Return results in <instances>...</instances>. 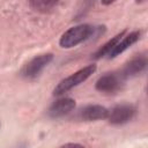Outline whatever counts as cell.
Wrapping results in <instances>:
<instances>
[{"label": "cell", "instance_id": "6da1fadb", "mask_svg": "<svg viewBox=\"0 0 148 148\" xmlns=\"http://www.w3.org/2000/svg\"><path fill=\"white\" fill-rule=\"evenodd\" d=\"M95 29H96L95 27L90 24H86V23L72 27L62 34V36L60 37L59 44L64 49H72L83 43L84 40L89 39L90 37H92Z\"/></svg>", "mask_w": 148, "mask_h": 148}, {"label": "cell", "instance_id": "7a4b0ae2", "mask_svg": "<svg viewBox=\"0 0 148 148\" xmlns=\"http://www.w3.org/2000/svg\"><path fill=\"white\" fill-rule=\"evenodd\" d=\"M96 71V65H88L79 71H76L75 73L71 74L69 76L65 77L64 80H61L56 88L53 89V95H62L65 92H67L68 90L73 89L74 87L81 84L82 82H84L88 77L91 76V74H94Z\"/></svg>", "mask_w": 148, "mask_h": 148}, {"label": "cell", "instance_id": "3957f363", "mask_svg": "<svg viewBox=\"0 0 148 148\" xmlns=\"http://www.w3.org/2000/svg\"><path fill=\"white\" fill-rule=\"evenodd\" d=\"M52 60H53V54L52 53H44V54L36 56L23 67L22 76H24L25 79L37 77Z\"/></svg>", "mask_w": 148, "mask_h": 148}, {"label": "cell", "instance_id": "277c9868", "mask_svg": "<svg viewBox=\"0 0 148 148\" xmlns=\"http://www.w3.org/2000/svg\"><path fill=\"white\" fill-rule=\"evenodd\" d=\"M124 80L120 73H105L96 81L95 88L101 92L112 94L121 88Z\"/></svg>", "mask_w": 148, "mask_h": 148}, {"label": "cell", "instance_id": "5b68a950", "mask_svg": "<svg viewBox=\"0 0 148 148\" xmlns=\"http://www.w3.org/2000/svg\"><path fill=\"white\" fill-rule=\"evenodd\" d=\"M135 114V109L130 104H119L109 111L108 119L112 125H123L128 123Z\"/></svg>", "mask_w": 148, "mask_h": 148}, {"label": "cell", "instance_id": "8992f818", "mask_svg": "<svg viewBox=\"0 0 148 148\" xmlns=\"http://www.w3.org/2000/svg\"><path fill=\"white\" fill-rule=\"evenodd\" d=\"M75 108V101L69 97L59 98L53 102L49 109V116L51 118H61L68 114Z\"/></svg>", "mask_w": 148, "mask_h": 148}, {"label": "cell", "instance_id": "52a82bcc", "mask_svg": "<svg viewBox=\"0 0 148 148\" xmlns=\"http://www.w3.org/2000/svg\"><path fill=\"white\" fill-rule=\"evenodd\" d=\"M146 66H147V58L145 56H136L132 58L127 64H125L120 74L124 79H128L142 73Z\"/></svg>", "mask_w": 148, "mask_h": 148}, {"label": "cell", "instance_id": "ba28073f", "mask_svg": "<svg viewBox=\"0 0 148 148\" xmlns=\"http://www.w3.org/2000/svg\"><path fill=\"white\" fill-rule=\"evenodd\" d=\"M140 36H141V32L140 31H132V32H130L127 35H124L118 40V43L113 46V49L110 51V53L108 54V57L109 58H114L118 54L123 53L125 50H127L130 46H132L134 43H136L140 39Z\"/></svg>", "mask_w": 148, "mask_h": 148}, {"label": "cell", "instance_id": "9c48e42d", "mask_svg": "<svg viewBox=\"0 0 148 148\" xmlns=\"http://www.w3.org/2000/svg\"><path fill=\"white\" fill-rule=\"evenodd\" d=\"M108 114H109V110L105 106L98 104H90L81 110V118L87 121L106 119Z\"/></svg>", "mask_w": 148, "mask_h": 148}, {"label": "cell", "instance_id": "30bf717a", "mask_svg": "<svg viewBox=\"0 0 148 148\" xmlns=\"http://www.w3.org/2000/svg\"><path fill=\"white\" fill-rule=\"evenodd\" d=\"M30 7L39 13L51 12L59 2V0H28Z\"/></svg>", "mask_w": 148, "mask_h": 148}, {"label": "cell", "instance_id": "8fae6325", "mask_svg": "<svg viewBox=\"0 0 148 148\" xmlns=\"http://www.w3.org/2000/svg\"><path fill=\"white\" fill-rule=\"evenodd\" d=\"M124 35H125V31H121L120 34H118V35H116L113 38H111L108 43H105V44L94 54V56H95L94 58H95V59H99V58H102V57H104V56H108V54L110 53V51L113 49V46L118 43V40H119Z\"/></svg>", "mask_w": 148, "mask_h": 148}, {"label": "cell", "instance_id": "7c38bea8", "mask_svg": "<svg viewBox=\"0 0 148 148\" xmlns=\"http://www.w3.org/2000/svg\"><path fill=\"white\" fill-rule=\"evenodd\" d=\"M116 0H101V2H102V5H105V6H108V5H111L112 2H114Z\"/></svg>", "mask_w": 148, "mask_h": 148}]
</instances>
